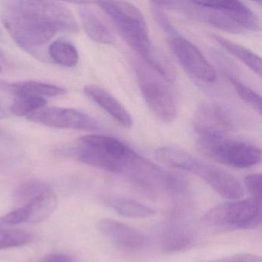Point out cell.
<instances>
[{"label": "cell", "mask_w": 262, "mask_h": 262, "mask_svg": "<svg viewBox=\"0 0 262 262\" xmlns=\"http://www.w3.org/2000/svg\"><path fill=\"white\" fill-rule=\"evenodd\" d=\"M3 23L13 40L33 50L48 43L58 32L76 33L79 27L70 9L53 1H12L3 13Z\"/></svg>", "instance_id": "1"}, {"label": "cell", "mask_w": 262, "mask_h": 262, "mask_svg": "<svg viewBox=\"0 0 262 262\" xmlns=\"http://www.w3.org/2000/svg\"><path fill=\"white\" fill-rule=\"evenodd\" d=\"M96 4L105 12L125 42L147 66L170 80L171 76L166 67L157 59L153 50L148 26L142 12L136 6L123 1H99Z\"/></svg>", "instance_id": "2"}, {"label": "cell", "mask_w": 262, "mask_h": 262, "mask_svg": "<svg viewBox=\"0 0 262 262\" xmlns=\"http://www.w3.org/2000/svg\"><path fill=\"white\" fill-rule=\"evenodd\" d=\"M155 156L164 165L199 176L224 199L236 200L244 196L245 188L235 176L198 159L185 150L178 147L162 146L156 149Z\"/></svg>", "instance_id": "3"}, {"label": "cell", "mask_w": 262, "mask_h": 262, "mask_svg": "<svg viewBox=\"0 0 262 262\" xmlns=\"http://www.w3.org/2000/svg\"><path fill=\"white\" fill-rule=\"evenodd\" d=\"M73 155L86 165L125 177L138 153L116 138L89 135L79 139Z\"/></svg>", "instance_id": "4"}, {"label": "cell", "mask_w": 262, "mask_h": 262, "mask_svg": "<svg viewBox=\"0 0 262 262\" xmlns=\"http://www.w3.org/2000/svg\"><path fill=\"white\" fill-rule=\"evenodd\" d=\"M198 148L208 159L233 168H250L261 160L260 148L226 136H199Z\"/></svg>", "instance_id": "5"}, {"label": "cell", "mask_w": 262, "mask_h": 262, "mask_svg": "<svg viewBox=\"0 0 262 262\" xmlns=\"http://www.w3.org/2000/svg\"><path fill=\"white\" fill-rule=\"evenodd\" d=\"M261 200L249 198L228 200L210 208L204 222L222 229L250 230L261 224Z\"/></svg>", "instance_id": "6"}, {"label": "cell", "mask_w": 262, "mask_h": 262, "mask_svg": "<svg viewBox=\"0 0 262 262\" xmlns=\"http://www.w3.org/2000/svg\"><path fill=\"white\" fill-rule=\"evenodd\" d=\"M136 76L145 103L161 122L171 123L177 116L174 95L168 85L170 82L147 66H136Z\"/></svg>", "instance_id": "7"}, {"label": "cell", "mask_w": 262, "mask_h": 262, "mask_svg": "<svg viewBox=\"0 0 262 262\" xmlns=\"http://www.w3.org/2000/svg\"><path fill=\"white\" fill-rule=\"evenodd\" d=\"M185 208L174 209L156 229L159 248L166 254H173L191 248L197 240V233L187 216Z\"/></svg>", "instance_id": "8"}, {"label": "cell", "mask_w": 262, "mask_h": 262, "mask_svg": "<svg viewBox=\"0 0 262 262\" xmlns=\"http://www.w3.org/2000/svg\"><path fill=\"white\" fill-rule=\"evenodd\" d=\"M168 45L176 59L191 76L205 82H214L217 72L195 45L176 32L168 36Z\"/></svg>", "instance_id": "9"}, {"label": "cell", "mask_w": 262, "mask_h": 262, "mask_svg": "<svg viewBox=\"0 0 262 262\" xmlns=\"http://www.w3.org/2000/svg\"><path fill=\"white\" fill-rule=\"evenodd\" d=\"M31 122L65 129L97 131L100 124L90 115L73 108L44 107L27 116Z\"/></svg>", "instance_id": "10"}, {"label": "cell", "mask_w": 262, "mask_h": 262, "mask_svg": "<svg viewBox=\"0 0 262 262\" xmlns=\"http://www.w3.org/2000/svg\"><path fill=\"white\" fill-rule=\"evenodd\" d=\"M193 127L199 136H225L236 128L234 115L222 105L206 103L194 113Z\"/></svg>", "instance_id": "11"}, {"label": "cell", "mask_w": 262, "mask_h": 262, "mask_svg": "<svg viewBox=\"0 0 262 262\" xmlns=\"http://www.w3.org/2000/svg\"><path fill=\"white\" fill-rule=\"evenodd\" d=\"M97 228L116 246L125 250H139L146 244V236L140 230L114 219H101Z\"/></svg>", "instance_id": "12"}, {"label": "cell", "mask_w": 262, "mask_h": 262, "mask_svg": "<svg viewBox=\"0 0 262 262\" xmlns=\"http://www.w3.org/2000/svg\"><path fill=\"white\" fill-rule=\"evenodd\" d=\"M208 7L222 11L244 32L260 30V20L257 15L243 3L235 0L207 1Z\"/></svg>", "instance_id": "13"}, {"label": "cell", "mask_w": 262, "mask_h": 262, "mask_svg": "<svg viewBox=\"0 0 262 262\" xmlns=\"http://www.w3.org/2000/svg\"><path fill=\"white\" fill-rule=\"evenodd\" d=\"M84 93L118 123L125 128L133 126V118L128 110L105 89L91 84L84 87Z\"/></svg>", "instance_id": "14"}, {"label": "cell", "mask_w": 262, "mask_h": 262, "mask_svg": "<svg viewBox=\"0 0 262 262\" xmlns=\"http://www.w3.org/2000/svg\"><path fill=\"white\" fill-rule=\"evenodd\" d=\"M79 14L82 27L92 40L100 44L114 43L113 33L90 6L80 3Z\"/></svg>", "instance_id": "15"}, {"label": "cell", "mask_w": 262, "mask_h": 262, "mask_svg": "<svg viewBox=\"0 0 262 262\" xmlns=\"http://www.w3.org/2000/svg\"><path fill=\"white\" fill-rule=\"evenodd\" d=\"M105 203L119 215L129 219H147L156 214L153 208L128 198L110 196L105 199Z\"/></svg>", "instance_id": "16"}, {"label": "cell", "mask_w": 262, "mask_h": 262, "mask_svg": "<svg viewBox=\"0 0 262 262\" xmlns=\"http://www.w3.org/2000/svg\"><path fill=\"white\" fill-rule=\"evenodd\" d=\"M7 87L15 96L24 95L45 98L62 96L67 93V90L62 87L38 81H20L9 84Z\"/></svg>", "instance_id": "17"}, {"label": "cell", "mask_w": 262, "mask_h": 262, "mask_svg": "<svg viewBox=\"0 0 262 262\" xmlns=\"http://www.w3.org/2000/svg\"><path fill=\"white\" fill-rule=\"evenodd\" d=\"M214 40L231 56L240 60L257 76H261V59L251 50L225 39L219 35H213Z\"/></svg>", "instance_id": "18"}, {"label": "cell", "mask_w": 262, "mask_h": 262, "mask_svg": "<svg viewBox=\"0 0 262 262\" xmlns=\"http://www.w3.org/2000/svg\"><path fill=\"white\" fill-rule=\"evenodd\" d=\"M57 203V197L51 189L26 204L29 211L27 223L36 225L47 220L56 211Z\"/></svg>", "instance_id": "19"}, {"label": "cell", "mask_w": 262, "mask_h": 262, "mask_svg": "<svg viewBox=\"0 0 262 262\" xmlns=\"http://www.w3.org/2000/svg\"><path fill=\"white\" fill-rule=\"evenodd\" d=\"M49 54L56 64L66 68H73L79 62L77 49L68 41H55L50 46Z\"/></svg>", "instance_id": "20"}, {"label": "cell", "mask_w": 262, "mask_h": 262, "mask_svg": "<svg viewBox=\"0 0 262 262\" xmlns=\"http://www.w3.org/2000/svg\"><path fill=\"white\" fill-rule=\"evenodd\" d=\"M47 103L45 98L24 95L16 96V99L10 106V111L16 116H27L44 108Z\"/></svg>", "instance_id": "21"}, {"label": "cell", "mask_w": 262, "mask_h": 262, "mask_svg": "<svg viewBox=\"0 0 262 262\" xmlns=\"http://www.w3.org/2000/svg\"><path fill=\"white\" fill-rule=\"evenodd\" d=\"M32 237L24 230L7 229L0 225V249L18 248L30 243Z\"/></svg>", "instance_id": "22"}, {"label": "cell", "mask_w": 262, "mask_h": 262, "mask_svg": "<svg viewBox=\"0 0 262 262\" xmlns=\"http://www.w3.org/2000/svg\"><path fill=\"white\" fill-rule=\"evenodd\" d=\"M227 79L231 82L239 97L253 110L257 112L259 115L261 114V97L260 95L231 75L227 76Z\"/></svg>", "instance_id": "23"}, {"label": "cell", "mask_w": 262, "mask_h": 262, "mask_svg": "<svg viewBox=\"0 0 262 262\" xmlns=\"http://www.w3.org/2000/svg\"><path fill=\"white\" fill-rule=\"evenodd\" d=\"M51 189V187L46 182L36 180L27 181L17 188L16 195L20 202L27 204Z\"/></svg>", "instance_id": "24"}, {"label": "cell", "mask_w": 262, "mask_h": 262, "mask_svg": "<svg viewBox=\"0 0 262 262\" xmlns=\"http://www.w3.org/2000/svg\"><path fill=\"white\" fill-rule=\"evenodd\" d=\"M28 216V207L25 205L0 217V225H4V226H6V225L10 226V225L27 223Z\"/></svg>", "instance_id": "25"}, {"label": "cell", "mask_w": 262, "mask_h": 262, "mask_svg": "<svg viewBox=\"0 0 262 262\" xmlns=\"http://www.w3.org/2000/svg\"><path fill=\"white\" fill-rule=\"evenodd\" d=\"M244 186L249 193L251 198L260 199L262 198V178L260 174H251L246 176Z\"/></svg>", "instance_id": "26"}, {"label": "cell", "mask_w": 262, "mask_h": 262, "mask_svg": "<svg viewBox=\"0 0 262 262\" xmlns=\"http://www.w3.org/2000/svg\"><path fill=\"white\" fill-rule=\"evenodd\" d=\"M151 9L152 10L153 16H154L155 20L157 24L162 27V30L168 33V36L174 34L177 32L172 24L168 20L166 15L164 13L163 9L160 8L153 2H151Z\"/></svg>", "instance_id": "27"}, {"label": "cell", "mask_w": 262, "mask_h": 262, "mask_svg": "<svg viewBox=\"0 0 262 262\" xmlns=\"http://www.w3.org/2000/svg\"><path fill=\"white\" fill-rule=\"evenodd\" d=\"M254 255V254H247V253H240V254H232V255L203 262H248Z\"/></svg>", "instance_id": "28"}, {"label": "cell", "mask_w": 262, "mask_h": 262, "mask_svg": "<svg viewBox=\"0 0 262 262\" xmlns=\"http://www.w3.org/2000/svg\"><path fill=\"white\" fill-rule=\"evenodd\" d=\"M40 262H79L73 256L65 254H50L42 257Z\"/></svg>", "instance_id": "29"}, {"label": "cell", "mask_w": 262, "mask_h": 262, "mask_svg": "<svg viewBox=\"0 0 262 262\" xmlns=\"http://www.w3.org/2000/svg\"><path fill=\"white\" fill-rule=\"evenodd\" d=\"M4 116V113L3 110H0V118L3 117Z\"/></svg>", "instance_id": "30"}, {"label": "cell", "mask_w": 262, "mask_h": 262, "mask_svg": "<svg viewBox=\"0 0 262 262\" xmlns=\"http://www.w3.org/2000/svg\"><path fill=\"white\" fill-rule=\"evenodd\" d=\"M2 71V68H1V67H0V72Z\"/></svg>", "instance_id": "31"}]
</instances>
